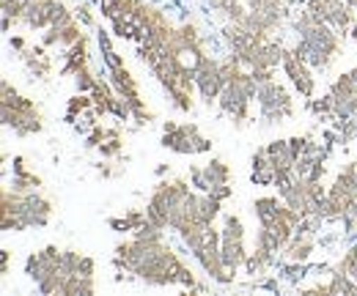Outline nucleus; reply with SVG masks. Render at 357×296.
Here are the masks:
<instances>
[{
  "instance_id": "obj_1",
  "label": "nucleus",
  "mask_w": 357,
  "mask_h": 296,
  "mask_svg": "<svg viewBox=\"0 0 357 296\" xmlns=\"http://www.w3.org/2000/svg\"><path fill=\"white\" fill-rule=\"evenodd\" d=\"M0 113H3V127L14 129L17 137H31L39 134L45 129V116L39 110V104L28 96H22L8 80L0 83Z\"/></svg>"
},
{
  "instance_id": "obj_2",
  "label": "nucleus",
  "mask_w": 357,
  "mask_h": 296,
  "mask_svg": "<svg viewBox=\"0 0 357 296\" xmlns=\"http://www.w3.org/2000/svg\"><path fill=\"white\" fill-rule=\"evenodd\" d=\"M162 146L181 157H198L212 151V140L201 134L198 124H176V121L162 124Z\"/></svg>"
},
{
  "instance_id": "obj_3",
  "label": "nucleus",
  "mask_w": 357,
  "mask_h": 296,
  "mask_svg": "<svg viewBox=\"0 0 357 296\" xmlns=\"http://www.w3.org/2000/svg\"><path fill=\"white\" fill-rule=\"evenodd\" d=\"M256 104H259V121L264 127L283 124L286 118L294 116V99H291V93L278 83V80H272L267 85H259Z\"/></svg>"
},
{
  "instance_id": "obj_4",
  "label": "nucleus",
  "mask_w": 357,
  "mask_h": 296,
  "mask_svg": "<svg viewBox=\"0 0 357 296\" xmlns=\"http://www.w3.org/2000/svg\"><path fill=\"white\" fill-rule=\"evenodd\" d=\"M192 72H195V88L198 96L206 107L218 104V96L223 91V75H220V58H215L212 52L195 55L192 58Z\"/></svg>"
},
{
  "instance_id": "obj_5",
  "label": "nucleus",
  "mask_w": 357,
  "mask_h": 296,
  "mask_svg": "<svg viewBox=\"0 0 357 296\" xmlns=\"http://www.w3.org/2000/svg\"><path fill=\"white\" fill-rule=\"evenodd\" d=\"M327 96L333 102V116L335 118H355L357 116V66L338 75L330 88Z\"/></svg>"
},
{
  "instance_id": "obj_6",
  "label": "nucleus",
  "mask_w": 357,
  "mask_h": 296,
  "mask_svg": "<svg viewBox=\"0 0 357 296\" xmlns=\"http://www.w3.org/2000/svg\"><path fill=\"white\" fill-rule=\"evenodd\" d=\"M283 72H286V77H289V83L294 85V91L308 102L316 96V72H313L311 66L291 49V47H286V55H283Z\"/></svg>"
},
{
  "instance_id": "obj_7",
  "label": "nucleus",
  "mask_w": 357,
  "mask_h": 296,
  "mask_svg": "<svg viewBox=\"0 0 357 296\" xmlns=\"http://www.w3.org/2000/svg\"><path fill=\"white\" fill-rule=\"evenodd\" d=\"M316 244H319V233H313L308 228H297V233L291 236V242L283 247L280 260L289 263V266H303L316 253Z\"/></svg>"
},
{
  "instance_id": "obj_8",
  "label": "nucleus",
  "mask_w": 357,
  "mask_h": 296,
  "mask_svg": "<svg viewBox=\"0 0 357 296\" xmlns=\"http://www.w3.org/2000/svg\"><path fill=\"white\" fill-rule=\"evenodd\" d=\"M58 6L61 0H33L22 14V25L31 31H47L58 14Z\"/></svg>"
},
{
  "instance_id": "obj_9",
  "label": "nucleus",
  "mask_w": 357,
  "mask_h": 296,
  "mask_svg": "<svg viewBox=\"0 0 357 296\" xmlns=\"http://www.w3.org/2000/svg\"><path fill=\"white\" fill-rule=\"evenodd\" d=\"M20 58H22V63L28 66V72L33 75V77H39V80H50V75H52V58L47 55V47L45 44H33V47H28L25 52H20Z\"/></svg>"
},
{
  "instance_id": "obj_10",
  "label": "nucleus",
  "mask_w": 357,
  "mask_h": 296,
  "mask_svg": "<svg viewBox=\"0 0 357 296\" xmlns=\"http://www.w3.org/2000/svg\"><path fill=\"white\" fill-rule=\"evenodd\" d=\"M250 168H253L250 170V181H253L256 187H275V165H272V159H269L264 146L253 151Z\"/></svg>"
},
{
  "instance_id": "obj_11",
  "label": "nucleus",
  "mask_w": 357,
  "mask_h": 296,
  "mask_svg": "<svg viewBox=\"0 0 357 296\" xmlns=\"http://www.w3.org/2000/svg\"><path fill=\"white\" fill-rule=\"evenodd\" d=\"M264 148H267L269 159H272V165H275V176H278V173H289V170L297 168V157H294L289 140H272V143H267Z\"/></svg>"
},
{
  "instance_id": "obj_12",
  "label": "nucleus",
  "mask_w": 357,
  "mask_h": 296,
  "mask_svg": "<svg viewBox=\"0 0 357 296\" xmlns=\"http://www.w3.org/2000/svg\"><path fill=\"white\" fill-rule=\"evenodd\" d=\"M42 187V176H36L28 168L25 157H14V178H11V189L17 192H36Z\"/></svg>"
},
{
  "instance_id": "obj_13",
  "label": "nucleus",
  "mask_w": 357,
  "mask_h": 296,
  "mask_svg": "<svg viewBox=\"0 0 357 296\" xmlns=\"http://www.w3.org/2000/svg\"><path fill=\"white\" fill-rule=\"evenodd\" d=\"M357 22V8H352L349 3H338L335 8H333V14L327 17V25H333L341 36H347L349 39V31H352V25Z\"/></svg>"
},
{
  "instance_id": "obj_14",
  "label": "nucleus",
  "mask_w": 357,
  "mask_h": 296,
  "mask_svg": "<svg viewBox=\"0 0 357 296\" xmlns=\"http://www.w3.org/2000/svg\"><path fill=\"white\" fill-rule=\"evenodd\" d=\"M149 222V214L146 209H130L124 212V217H110L107 225L116 231V233H135L137 228H143Z\"/></svg>"
},
{
  "instance_id": "obj_15",
  "label": "nucleus",
  "mask_w": 357,
  "mask_h": 296,
  "mask_svg": "<svg viewBox=\"0 0 357 296\" xmlns=\"http://www.w3.org/2000/svg\"><path fill=\"white\" fill-rule=\"evenodd\" d=\"M280 206H283V198H280V195H264V198H256V201H253V214H256L259 225H269V222L280 214Z\"/></svg>"
},
{
  "instance_id": "obj_16",
  "label": "nucleus",
  "mask_w": 357,
  "mask_h": 296,
  "mask_svg": "<svg viewBox=\"0 0 357 296\" xmlns=\"http://www.w3.org/2000/svg\"><path fill=\"white\" fill-rule=\"evenodd\" d=\"M204 178H206L209 189H212V187H218V184H231V168L225 165L223 159L212 157V159L204 165Z\"/></svg>"
},
{
  "instance_id": "obj_17",
  "label": "nucleus",
  "mask_w": 357,
  "mask_h": 296,
  "mask_svg": "<svg viewBox=\"0 0 357 296\" xmlns=\"http://www.w3.org/2000/svg\"><path fill=\"white\" fill-rule=\"evenodd\" d=\"M91 107H93V96H91V93H77V96H72L69 104H66V116H63L66 124H77Z\"/></svg>"
},
{
  "instance_id": "obj_18",
  "label": "nucleus",
  "mask_w": 357,
  "mask_h": 296,
  "mask_svg": "<svg viewBox=\"0 0 357 296\" xmlns=\"http://www.w3.org/2000/svg\"><path fill=\"white\" fill-rule=\"evenodd\" d=\"M83 36H86V31H83L80 20H75V22H69V25H63V28H61V49H66V47L77 44Z\"/></svg>"
},
{
  "instance_id": "obj_19",
  "label": "nucleus",
  "mask_w": 357,
  "mask_h": 296,
  "mask_svg": "<svg viewBox=\"0 0 357 296\" xmlns=\"http://www.w3.org/2000/svg\"><path fill=\"white\" fill-rule=\"evenodd\" d=\"M338 3H341V0H305V8L311 11L316 20L327 22V17L333 14V8H335Z\"/></svg>"
},
{
  "instance_id": "obj_20",
  "label": "nucleus",
  "mask_w": 357,
  "mask_h": 296,
  "mask_svg": "<svg viewBox=\"0 0 357 296\" xmlns=\"http://www.w3.org/2000/svg\"><path fill=\"white\" fill-rule=\"evenodd\" d=\"M119 159H107V162H99L96 165V173L102 176V178H119V176H124V165H116Z\"/></svg>"
},
{
  "instance_id": "obj_21",
  "label": "nucleus",
  "mask_w": 357,
  "mask_h": 296,
  "mask_svg": "<svg viewBox=\"0 0 357 296\" xmlns=\"http://www.w3.org/2000/svg\"><path fill=\"white\" fill-rule=\"evenodd\" d=\"M190 184L195 187V192H209V184L204 178V168H198V165L190 168Z\"/></svg>"
},
{
  "instance_id": "obj_22",
  "label": "nucleus",
  "mask_w": 357,
  "mask_h": 296,
  "mask_svg": "<svg viewBox=\"0 0 357 296\" xmlns=\"http://www.w3.org/2000/svg\"><path fill=\"white\" fill-rule=\"evenodd\" d=\"M209 195H212L215 201L225 203L228 198H234V187H231V184H218V187H212V189H209Z\"/></svg>"
},
{
  "instance_id": "obj_23",
  "label": "nucleus",
  "mask_w": 357,
  "mask_h": 296,
  "mask_svg": "<svg viewBox=\"0 0 357 296\" xmlns=\"http://www.w3.org/2000/svg\"><path fill=\"white\" fill-rule=\"evenodd\" d=\"M75 14H77V20L86 25V28H93L96 25V20H93V14H91V6L89 3H83V6H77L75 8Z\"/></svg>"
},
{
  "instance_id": "obj_24",
  "label": "nucleus",
  "mask_w": 357,
  "mask_h": 296,
  "mask_svg": "<svg viewBox=\"0 0 357 296\" xmlns=\"http://www.w3.org/2000/svg\"><path fill=\"white\" fill-rule=\"evenodd\" d=\"M8 260H11V253L3 247L0 250V274H8Z\"/></svg>"
},
{
  "instance_id": "obj_25",
  "label": "nucleus",
  "mask_w": 357,
  "mask_h": 296,
  "mask_svg": "<svg viewBox=\"0 0 357 296\" xmlns=\"http://www.w3.org/2000/svg\"><path fill=\"white\" fill-rule=\"evenodd\" d=\"M11 47H14L17 52H25V49H28V42H25L22 36H11Z\"/></svg>"
},
{
  "instance_id": "obj_26",
  "label": "nucleus",
  "mask_w": 357,
  "mask_h": 296,
  "mask_svg": "<svg viewBox=\"0 0 357 296\" xmlns=\"http://www.w3.org/2000/svg\"><path fill=\"white\" fill-rule=\"evenodd\" d=\"M154 173H157V176H165V173H171V165H165V162H160V165H157V170H154Z\"/></svg>"
},
{
  "instance_id": "obj_27",
  "label": "nucleus",
  "mask_w": 357,
  "mask_h": 296,
  "mask_svg": "<svg viewBox=\"0 0 357 296\" xmlns=\"http://www.w3.org/2000/svg\"><path fill=\"white\" fill-rule=\"evenodd\" d=\"M349 36H352V39H355V42H357V22H355V25H352V31H349Z\"/></svg>"
},
{
  "instance_id": "obj_28",
  "label": "nucleus",
  "mask_w": 357,
  "mask_h": 296,
  "mask_svg": "<svg viewBox=\"0 0 357 296\" xmlns=\"http://www.w3.org/2000/svg\"><path fill=\"white\" fill-rule=\"evenodd\" d=\"M355 127H357V116H355Z\"/></svg>"
}]
</instances>
